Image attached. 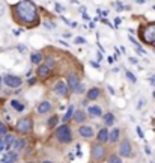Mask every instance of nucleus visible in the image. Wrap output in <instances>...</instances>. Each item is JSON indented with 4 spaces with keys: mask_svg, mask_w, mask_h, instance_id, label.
<instances>
[{
    "mask_svg": "<svg viewBox=\"0 0 155 163\" xmlns=\"http://www.w3.org/2000/svg\"><path fill=\"white\" fill-rule=\"evenodd\" d=\"M87 116H92V118H101L104 115L103 109L96 104H92V106H87V110H86Z\"/></svg>",
    "mask_w": 155,
    "mask_h": 163,
    "instance_id": "nucleus-15",
    "label": "nucleus"
},
{
    "mask_svg": "<svg viewBox=\"0 0 155 163\" xmlns=\"http://www.w3.org/2000/svg\"><path fill=\"white\" fill-rule=\"evenodd\" d=\"M136 3H139V5H143V3H146V0H136Z\"/></svg>",
    "mask_w": 155,
    "mask_h": 163,
    "instance_id": "nucleus-55",
    "label": "nucleus"
},
{
    "mask_svg": "<svg viewBox=\"0 0 155 163\" xmlns=\"http://www.w3.org/2000/svg\"><path fill=\"white\" fill-rule=\"evenodd\" d=\"M2 163H14V162H11V160H2Z\"/></svg>",
    "mask_w": 155,
    "mask_h": 163,
    "instance_id": "nucleus-59",
    "label": "nucleus"
},
{
    "mask_svg": "<svg viewBox=\"0 0 155 163\" xmlns=\"http://www.w3.org/2000/svg\"><path fill=\"white\" fill-rule=\"evenodd\" d=\"M101 15H103V18L107 17V15H109V11H107V9H106V11H101Z\"/></svg>",
    "mask_w": 155,
    "mask_h": 163,
    "instance_id": "nucleus-51",
    "label": "nucleus"
},
{
    "mask_svg": "<svg viewBox=\"0 0 155 163\" xmlns=\"http://www.w3.org/2000/svg\"><path fill=\"white\" fill-rule=\"evenodd\" d=\"M65 83H66V86H68L69 92H74V91H76V88L81 83V79H80V76H78L77 73H69V74L66 76Z\"/></svg>",
    "mask_w": 155,
    "mask_h": 163,
    "instance_id": "nucleus-8",
    "label": "nucleus"
},
{
    "mask_svg": "<svg viewBox=\"0 0 155 163\" xmlns=\"http://www.w3.org/2000/svg\"><path fill=\"white\" fill-rule=\"evenodd\" d=\"M3 14V5H0V15Z\"/></svg>",
    "mask_w": 155,
    "mask_h": 163,
    "instance_id": "nucleus-58",
    "label": "nucleus"
},
{
    "mask_svg": "<svg viewBox=\"0 0 155 163\" xmlns=\"http://www.w3.org/2000/svg\"><path fill=\"white\" fill-rule=\"evenodd\" d=\"M89 29H95V21H90V23H89Z\"/></svg>",
    "mask_w": 155,
    "mask_h": 163,
    "instance_id": "nucleus-52",
    "label": "nucleus"
},
{
    "mask_svg": "<svg viewBox=\"0 0 155 163\" xmlns=\"http://www.w3.org/2000/svg\"><path fill=\"white\" fill-rule=\"evenodd\" d=\"M74 112H76V107H74L72 104H69V106H68V109H66V112H65V115L62 116V122H63V124H68V121H71V120H72Z\"/></svg>",
    "mask_w": 155,
    "mask_h": 163,
    "instance_id": "nucleus-21",
    "label": "nucleus"
},
{
    "mask_svg": "<svg viewBox=\"0 0 155 163\" xmlns=\"http://www.w3.org/2000/svg\"><path fill=\"white\" fill-rule=\"evenodd\" d=\"M72 42H74L76 45H84V44H86L87 41H86V38H84V36H76Z\"/></svg>",
    "mask_w": 155,
    "mask_h": 163,
    "instance_id": "nucleus-32",
    "label": "nucleus"
},
{
    "mask_svg": "<svg viewBox=\"0 0 155 163\" xmlns=\"http://www.w3.org/2000/svg\"><path fill=\"white\" fill-rule=\"evenodd\" d=\"M113 8L116 9L117 12H122V11H125V3H122L120 0H117V2L113 3Z\"/></svg>",
    "mask_w": 155,
    "mask_h": 163,
    "instance_id": "nucleus-30",
    "label": "nucleus"
},
{
    "mask_svg": "<svg viewBox=\"0 0 155 163\" xmlns=\"http://www.w3.org/2000/svg\"><path fill=\"white\" fill-rule=\"evenodd\" d=\"M8 133V125L3 121H0V136H5Z\"/></svg>",
    "mask_w": 155,
    "mask_h": 163,
    "instance_id": "nucleus-33",
    "label": "nucleus"
},
{
    "mask_svg": "<svg viewBox=\"0 0 155 163\" xmlns=\"http://www.w3.org/2000/svg\"><path fill=\"white\" fill-rule=\"evenodd\" d=\"M136 131H137V134H139V137H140V139H145V133H143V130H142L139 125L136 127Z\"/></svg>",
    "mask_w": 155,
    "mask_h": 163,
    "instance_id": "nucleus-38",
    "label": "nucleus"
},
{
    "mask_svg": "<svg viewBox=\"0 0 155 163\" xmlns=\"http://www.w3.org/2000/svg\"><path fill=\"white\" fill-rule=\"evenodd\" d=\"M44 64H47L50 68H53V70H54V67H56V59H54V56H51V54L44 56Z\"/></svg>",
    "mask_w": 155,
    "mask_h": 163,
    "instance_id": "nucleus-26",
    "label": "nucleus"
},
{
    "mask_svg": "<svg viewBox=\"0 0 155 163\" xmlns=\"http://www.w3.org/2000/svg\"><path fill=\"white\" fill-rule=\"evenodd\" d=\"M89 64H90V67H92V68H95V70H99V68H101V67H99V62H98V61H90Z\"/></svg>",
    "mask_w": 155,
    "mask_h": 163,
    "instance_id": "nucleus-37",
    "label": "nucleus"
},
{
    "mask_svg": "<svg viewBox=\"0 0 155 163\" xmlns=\"http://www.w3.org/2000/svg\"><path fill=\"white\" fill-rule=\"evenodd\" d=\"M57 42H59V44H62L63 47H69V44H68L66 41H63V40H59V41H57Z\"/></svg>",
    "mask_w": 155,
    "mask_h": 163,
    "instance_id": "nucleus-47",
    "label": "nucleus"
},
{
    "mask_svg": "<svg viewBox=\"0 0 155 163\" xmlns=\"http://www.w3.org/2000/svg\"><path fill=\"white\" fill-rule=\"evenodd\" d=\"M103 120H104V125L109 128V127H113L115 125V121H116V118H115V115L112 113V112H106V115H103Z\"/></svg>",
    "mask_w": 155,
    "mask_h": 163,
    "instance_id": "nucleus-22",
    "label": "nucleus"
},
{
    "mask_svg": "<svg viewBox=\"0 0 155 163\" xmlns=\"http://www.w3.org/2000/svg\"><path fill=\"white\" fill-rule=\"evenodd\" d=\"M51 109H53L51 101H50V100H42V101L38 104L36 112H38V115L42 116V115H45V113H50V112H51Z\"/></svg>",
    "mask_w": 155,
    "mask_h": 163,
    "instance_id": "nucleus-14",
    "label": "nucleus"
},
{
    "mask_svg": "<svg viewBox=\"0 0 155 163\" xmlns=\"http://www.w3.org/2000/svg\"><path fill=\"white\" fill-rule=\"evenodd\" d=\"M117 156L122 157V159L134 156V147H133V144H131L130 139H122L119 142V145H117Z\"/></svg>",
    "mask_w": 155,
    "mask_h": 163,
    "instance_id": "nucleus-6",
    "label": "nucleus"
},
{
    "mask_svg": "<svg viewBox=\"0 0 155 163\" xmlns=\"http://www.w3.org/2000/svg\"><path fill=\"white\" fill-rule=\"evenodd\" d=\"M53 91H54V94H56L57 97H68V94H69V89H68L66 83L63 80L56 82V83L53 85Z\"/></svg>",
    "mask_w": 155,
    "mask_h": 163,
    "instance_id": "nucleus-9",
    "label": "nucleus"
},
{
    "mask_svg": "<svg viewBox=\"0 0 155 163\" xmlns=\"http://www.w3.org/2000/svg\"><path fill=\"white\" fill-rule=\"evenodd\" d=\"M96 59H98V62L103 59V51H96Z\"/></svg>",
    "mask_w": 155,
    "mask_h": 163,
    "instance_id": "nucleus-49",
    "label": "nucleus"
},
{
    "mask_svg": "<svg viewBox=\"0 0 155 163\" xmlns=\"http://www.w3.org/2000/svg\"><path fill=\"white\" fill-rule=\"evenodd\" d=\"M72 120H74V122H77V124H84L86 120H87V113H86L83 109H78V110L74 112Z\"/></svg>",
    "mask_w": 155,
    "mask_h": 163,
    "instance_id": "nucleus-18",
    "label": "nucleus"
},
{
    "mask_svg": "<svg viewBox=\"0 0 155 163\" xmlns=\"http://www.w3.org/2000/svg\"><path fill=\"white\" fill-rule=\"evenodd\" d=\"M99 97H101V88H98V86H92L86 91V100L87 101H95Z\"/></svg>",
    "mask_w": 155,
    "mask_h": 163,
    "instance_id": "nucleus-12",
    "label": "nucleus"
},
{
    "mask_svg": "<svg viewBox=\"0 0 155 163\" xmlns=\"http://www.w3.org/2000/svg\"><path fill=\"white\" fill-rule=\"evenodd\" d=\"M125 11H131V6H130V5H125Z\"/></svg>",
    "mask_w": 155,
    "mask_h": 163,
    "instance_id": "nucleus-57",
    "label": "nucleus"
},
{
    "mask_svg": "<svg viewBox=\"0 0 155 163\" xmlns=\"http://www.w3.org/2000/svg\"><path fill=\"white\" fill-rule=\"evenodd\" d=\"M107 156V150L103 144H98L95 142L92 147H90V157H92V162L95 163H101Z\"/></svg>",
    "mask_w": 155,
    "mask_h": 163,
    "instance_id": "nucleus-5",
    "label": "nucleus"
},
{
    "mask_svg": "<svg viewBox=\"0 0 155 163\" xmlns=\"http://www.w3.org/2000/svg\"><path fill=\"white\" fill-rule=\"evenodd\" d=\"M30 62L33 65L42 64L44 62V53L42 51H33V53H30Z\"/></svg>",
    "mask_w": 155,
    "mask_h": 163,
    "instance_id": "nucleus-20",
    "label": "nucleus"
},
{
    "mask_svg": "<svg viewBox=\"0 0 155 163\" xmlns=\"http://www.w3.org/2000/svg\"><path fill=\"white\" fill-rule=\"evenodd\" d=\"M14 20L26 27H36L41 23V12L38 5L32 0H20L12 5Z\"/></svg>",
    "mask_w": 155,
    "mask_h": 163,
    "instance_id": "nucleus-1",
    "label": "nucleus"
},
{
    "mask_svg": "<svg viewBox=\"0 0 155 163\" xmlns=\"http://www.w3.org/2000/svg\"><path fill=\"white\" fill-rule=\"evenodd\" d=\"M36 82H38V77H30L29 79V85L33 86V85H36Z\"/></svg>",
    "mask_w": 155,
    "mask_h": 163,
    "instance_id": "nucleus-42",
    "label": "nucleus"
},
{
    "mask_svg": "<svg viewBox=\"0 0 155 163\" xmlns=\"http://www.w3.org/2000/svg\"><path fill=\"white\" fill-rule=\"evenodd\" d=\"M107 89H109V92H110L112 95H115V94H116V91H115V88H113V86H110V85H107Z\"/></svg>",
    "mask_w": 155,
    "mask_h": 163,
    "instance_id": "nucleus-45",
    "label": "nucleus"
},
{
    "mask_svg": "<svg viewBox=\"0 0 155 163\" xmlns=\"http://www.w3.org/2000/svg\"><path fill=\"white\" fill-rule=\"evenodd\" d=\"M119 139H120V128L119 127H113L109 131V144H117Z\"/></svg>",
    "mask_w": 155,
    "mask_h": 163,
    "instance_id": "nucleus-17",
    "label": "nucleus"
},
{
    "mask_svg": "<svg viewBox=\"0 0 155 163\" xmlns=\"http://www.w3.org/2000/svg\"><path fill=\"white\" fill-rule=\"evenodd\" d=\"M139 36L142 42L151 45L152 48H155V21L154 23H148L143 27H140L139 30Z\"/></svg>",
    "mask_w": 155,
    "mask_h": 163,
    "instance_id": "nucleus-3",
    "label": "nucleus"
},
{
    "mask_svg": "<svg viewBox=\"0 0 155 163\" xmlns=\"http://www.w3.org/2000/svg\"><path fill=\"white\" fill-rule=\"evenodd\" d=\"M0 86H2V76H0Z\"/></svg>",
    "mask_w": 155,
    "mask_h": 163,
    "instance_id": "nucleus-62",
    "label": "nucleus"
},
{
    "mask_svg": "<svg viewBox=\"0 0 155 163\" xmlns=\"http://www.w3.org/2000/svg\"><path fill=\"white\" fill-rule=\"evenodd\" d=\"M63 38H71V33H69V32H65V33H63Z\"/></svg>",
    "mask_w": 155,
    "mask_h": 163,
    "instance_id": "nucleus-53",
    "label": "nucleus"
},
{
    "mask_svg": "<svg viewBox=\"0 0 155 163\" xmlns=\"http://www.w3.org/2000/svg\"><path fill=\"white\" fill-rule=\"evenodd\" d=\"M54 11H56L57 14H60V15H62V14L65 12V8H63L60 3H54Z\"/></svg>",
    "mask_w": 155,
    "mask_h": 163,
    "instance_id": "nucleus-34",
    "label": "nucleus"
},
{
    "mask_svg": "<svg viewBox=\"0 0 155 163\" xmlns=\"http://www.w3.org/2000/svg\"><path fill=\"white\" fill-rule=\"evenodd\" d=\"M14 140H15V134H12V133H6V134L3 136V142H5V150H6V151H11V150H12Z\"/></svg>",
    "mask_w": 155,
    "mask_h": 163,
    "instance_id": "nucleus-19",
    "label": "nucleus"
},
{
    "mask_svg": "<svg viewBox=\"0 0 155 163\" xmlns=\"http://www.w3.org/2000/svg\"><path fill=\"white\" fill-rule=\"evenodd\" d=\"M149 83H151V85H154V86H155V74H154V76H151V77H149Z\"/></svg>",
    "mask_w": 155,
    "mask_h": 163,
    "instance_id": "nucleus-50",
    "label": "nucleus"
},
{
    "mask_svg": "<svg viewBox=\"0 0 155 163\" xmlns=\"http://www.w3.org/2000/svg\"><path fill=\"white\" fill-rule=\"evenodd\" d=\"M130 41H131V42H133V44H134V47H139V45H140V42H139V41L136 40V38H134V36H133V35H131V36H130Z\"/></svg>",
    "mask_w": 155,
    "mask_h": 163,
    "instance_id": "nucleus-40",
    "label": "nucleus"
},
{
    "mask_svg": "<svg viewBox=\"0 0 155 163\" xmlns=\"http://www.w3.org/2000/svg\"><path fill=\"white\" fill-rule=\"evenodd\" d=\"M5 150V142H3V136H0V153Z\"/></svg>",
    "mask_w": 155,
    "mask_h": 163,
    "instance_id": "nucleus-46",
    "label": "nucleus"
},
{
    "mask_svg": "<svg viewBox=\"0 0 155 163\" xmlns=\"http://www.w3.org/2000/svg\"><path fill=\"white\" fill-rule=\"evenodd\" d=\"M83 20H86V21H89V20H90V17L87 15V12H86V11L83 12Z\"/></svg>",
    "mask_w": 155,
    "mask_h": 163,
    "instance_id": "nucleus-48",
    "label": "nucleus"
},
{
    "mask_svg": "<svg viewBox=\"0 0 155 163\" xmlns=\"http://www.w3.org/2000/svg\"><path fill=\"white\" fill-rule=\"evenodd\" d=\"M26 163H35V162H26Z\"/></svg>",
    "mask_w": 155,
    "mask_h": 163,
    "instance_id": "nucleus-64",
    "label": "nucleus"
},
{
    "mask_svg": "<svg viewBox=\"0 0 155 163\" xmlns=\"http://www.w3.org/2000/svg\"><path fill=\"white\" fill-rule=\"evenodd\" d=\"M145 106H146V98H140V100H139V104H137V109L140 110V109L145 107Z\"/></svg>",
    "mask_w": 155,
    "mask_h": 163,
    "instance_id": "nucleus-35",
    "label": "nucleus"
},
{
    "mask_svg": "<svg viewBox=\"0 0 155 163\" xmlns=\"http://www.w3.org/2000/svg\"><path fill=\"white\" fill-rule=\"evenodd\" d=\"M2 160H11V162L17 163L18 162V153H15V151H8V153L3 156Z\"/></svg>",
    "mask_w": 155,
    "mask_h": 163,
    "instance_id": "nucleus-25",
    "label": "nucleus"
},
{
    "mask_svg": "<svg viewBox=\"0 0 155 163\" xmlns=\"http://www.w3.org/2000/svg\"><path fill=\"white\" fill-rule=\"evenodd\" d=\"M11 106H12V109H14V110H17V112H20V113L26 109V107H24V104H23L20 100H15V98H14V100H11Z\"/></svg>",
    "mask_w": 155,
    "mask_h": 163,
    "instance_id": "nucleus-24",
    "label": "nucleus"
},
{
    "mask_svg": "<svg viewBox=\"0 0 155 163\" xmlns=\"http://www.w3.org/2000/svg\"><path fill=\"white\" fill-rule=\"evenodd\" d=\"M107 163H123V162H122V157H119L117 154H110L107 157Z\"/></svg>",
    "mask_w": 155,
    "mask_h": 163,
    "instance_id": "nucleus-27",
    "label": "nucleus"
},
{
    "mask_svg": "<svg viewBox=\"0 0 155 163\" xmlns=\"http://www.w3.org/2000/svg\"><path fill=\"white\" fill-rule=\"evenodd\" d=\"M109 128L107 127H101L98 131H96V136H95V139H96V142L98 144H107L109 142Z\"/></svg>",
    "mask_w": 155,
    "mask_h": 163,
    "instance_id": "nucleus-13",
    "label": "nucleus"
},
{
    "mask_svg": "<svg viewBox=\"0 0 155 163\" xmlns=\"http://www.w3.org/2000/svg\"><path fill=\"white\" fill-rule=\"evenodd\" d=\"M77 133H78V136L83 137V139H90V137H93V128H92L89 124H80Z\"/></svg>",
    "mask_w": 155,
    "mask_h": 163,
    "instance_id": "nucleus-10",
    "label": "nucleus"
},
{
    "mask_svg": "<svg viewBox=\"0 0 155 163\" xmlns=\"http://www.w3.org/2000/svg\"><path fill=\"white\" fill-rule=\"evenodd\" d=\"M53 73V68H50L47 64H39L38 68H36V77L38 79H48Z\"/></svg>",
    "mask_w": 155,
    "mask_h": 163,
    "instance_id": "nucleus-11",
    "label": "nucleus"
},
{
    "mask_svg": "<svg viewBox=\"0 0 155 163\" xmlns=\"http://www.w3.org/2000/svg\"><path fill=\"white\" fill-rule=\"evenodd\" d=\"M3 83L8 86V88H12V89H15V88H20L21 85H23V79L20 77V76H15V74H6V76H3Z\"/></svg>",
    "mask_w": 155,
    "mask_h": 163,
    "instance_id": "nucleus-7",
    "label": "nucleus"
},
{
    "mask_svg": "<svg viewBox=\"0 0 155 163\" xmlns=\"http://www.w3.org/2000/svg\"><path fill=\"white\" fill-rule=\"evenodd\" d=\"M42 163H54V162H51V160H42Z\"/></svg>",
    "mask_w": 155,
    "mask_h": 163,
    "instance_id": "nucleus-60",
    "label": "nucleus"
},
{
    "mask_svg": "<svg viewBox=\"0 0 155 163\" xmlns=\"http://www.w3.org/2000/svg\"><path fill=\"white\" fill-rule=\"evenodd\" d=\"M120 57V48L115 47V59H119Z\"/></svg>",
    "mask_w": 155,
    "mask_h": 163,
    "instance_id": "nucleus-43",
    "label": "nucleus"
},
{
    "mask_svg": "<svg viewBox=\"0 0 155 163\" xmlns=\"http://www.w3.org/2000/svg\"><path fill=\"white\" fill-rule=\"evenodd\" d=\"M86 85L84 83H80L77 88H76V91H74V94H77V95H83V94H86Z\"/></svg>",
    "mask_w": 155,
    "mask_h": 163,
    "instance_id": "nucleus-29",
    "label": "nucleus"
},
{
    "mask_svg": "<svg viewBox=\"0 0 155 163\" xmlns=\"http://www.w3.org/2000/svg\"><path fill=\"white\" fill-rule=\"evenodd\" d=\"M136 51H137V54H140V56H142V54H146V50H145V48H143L142 45L136 47Z\"/></svg>",
    "mask_w": 155,
    "mask_h": 163,
    "instance_id": "nucleus-36",
    "label": "nucleus"
},
{
    "mask_svg": "<svg viewBox=\"0 0 155 163\" xmlns=\"http://www.w3.org/2000/svg\"><path fill=\"white\" fill-rule=\"evenodd\" d=\"M152 124H154V125H155V118H152Z\"/></svg>",
    "mask_w": 155,
    "mask_h": 163,
    "instance_id": "nucleus-61",
    "label": "nucleus"
},
{
    "mask_svg": "<svg viewBox=\"0 0 155 163\" xmlns=\"http://www.w3.org/2000/svg\"><path fill=\"white\" fill-rule=\"evenodd\" d=\"M107 61H109V64H113V62H115V57H109Z\"/></svg>",
    "mask_w": 155,
    "mask_h": 163,
    "instance_id": "nucleus-56",
    "label": "nucleus"
},
{
    "mask_svg": "<svg viewBox=\"0 0 155 163\" xmlns=\"http://www.w3.org/2000/svg\"><path fill=\"white\" fill-rule=\"evenodd\" d=\"M152 9H154V11H155V5H154V6H152Z\"/></svg>",
    "mask_w": 155,
    "mask_h": 163,
    "instance_id": "nucleus-63",
    "label": "nucleus"
},
{
    "mask_svg": "<svg viewBox=\"0 0 155 163\" xmlns=\"http://www.w3.org/2000/svg\"><path fill=\"white\" fill-rule=\"evenodd\" d=\"M128 61H130L131 64H136V65L139 64V59H137V57H134V56H130V57H128Z\"/></svg>",
    "mask_w": 155,
    "mask_h": 163,
    "instance_id": "nucleus-41",
    "label": "nucleus"
},
{
    "mask_svg": "<svg viewBox=\"0 0 155 163\" xmlns=\"http://www.w3.org/2000/svg\"><path fill=\"white\" fill-rule=\"evenodd\" d=\"M59 121H60V118H59L57 115H51V116L47 120V128H50V130H54V128L59 125Z\"/></svg>",
    "mask_w": 155,
    "mask_h": 163,
    "instance_id": "nucleus-23",
    "label": "nucleus"
},
{
    "mask_svg": "<svg viewBox=\"0 0 155 163\" xmlns=\"http://www.w3.org/2000/svg\"><path fill=\"white\" fill-rule=\"evenodd\" d=\"M120 23H122V18H120V17H116V18H115V21H113V27H119V26H120Z\"/></svg>",
    "mask_w": 155,
    "mask_h": 163,
    "instance_id": "nucleus-39",
    "label": "nucleus"
},
{
    "mask_svg": "<svg viewBox=\"0 0 155 163\" xmlns=\"http://www.w3.org/2000/svg\"><path fill=\"white\" fill-rule=\"evenodd\" d=\"M54 137L59 144L66 145L72 142V130L69 124H60L54 128Z\"/></svg>",
    "mask_w": 155,
    "mask_h": 163,
    "instance_id": "nucleus-2",
    "label": "nucleus"
},
{
    "mask_svg": "<svg viewBox=\"0 0 155 163\" xmlns=\"http://www.w3.org/2000/svg\"><path fill=\"white\" fill-rule=\"evenodd\" d=\"M145 153H146V154H151V148H149V147H145Z\"/></svg>",
    "mask_w": 155,
    "mask_h": 163,
    "instance_id": "nucleus-54",
    "label": "nucleus"
},
{
    "mask_svg": "<svg viewBox=\"0 0 155 163\" xmlns=\"http://www.w3.org/2000/svg\"><path fill=\"white\" fill-rule=\"evenodd\" d=\"M33 127H35V121H33L32 116H23V118H20V120L17 121V124H15L17 131L21 133V134H29V133H32V131H33Z\"/></svg>",
    "mask_w": 155,
    "mask_h": 163,
    "instance_id": "nucleus-4",
    "label": "nucleus"
},
{
    "mask_svg": "<svg viewBox=\"0 0 155 163\" xmlns=\"http://www.w3.org/2000/svg\"><path fill=\"white\" fill-rule=\"evenodd\" d=\"M42 24H44V27H45L47 30H54V29H56V23L51 21V20H45Z\"/></svg>",
    "mask_w": 155,
    "mask_h": 163,
    "instance_id": "nucleus-28",
    "label": "nucleus"
},
{
    "mask_svg": "<svg viewBox=\"0 0 155 163\" xmlns=\"http://www.w3.org/2000/svg\"><path fill=\"white\" fill-rule=\"evenodd\" d=\"M125 76H126V79L131 82V83H136V82H137V77H136V76H134V73H133V71H130V70H126V71H125Z\"/></svg>",
    "mask_w": 155,
    "mask_h": 163,
    "instance_id": "nucleus-31",
    "label": "nucleus"
},
{
    "mask_svg": "<svg viewBox=\"0 0 155 163\" xmlns=\"http://www.w3.org/2000/svg\"><path fill=\"white\" fill-rule=\"evenodd\" d=\"M17 48H18V51H21V53H24V51L27 50V47H26V45H23V44H20Z\"/></svg>",
    "mask_w": 155,
    "mask_h": 163,
    "instance_id": "nucleus-44",
    "label": "nucleus"
},
{
    "mask_svg": "<svg viewBox=\"0 0 155 163\" xmlns=\"http://www.w3.org/2000/svg\"><path fill=\"white\" fill-rule=\"evenodd\" d=\"M24 148H26V139H24V137H15L14 145H12V151L21 153Z\"/></svg>",
    "mask_w": 155,
    "mask_h": 163,
    "instance_id": "nucleus-16",
    "label": "nucleus"
}]
</instances>
